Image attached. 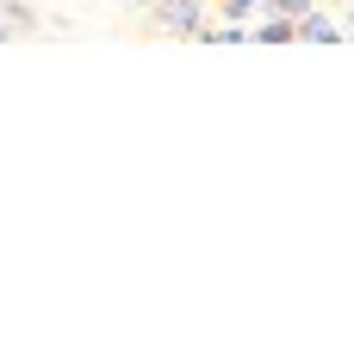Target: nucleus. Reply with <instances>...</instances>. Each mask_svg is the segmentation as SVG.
<instances>
[{
	"label": "nucleus",
	"instance_id": "nucleus-4",
	"mask_svg": "<svg viewBox=\"0 0 354 354\" xmlns=\"http://www.w3.org/2000/svg\"><path fill=\"white\" fill-rule=\"evenodd\" d=\"M212 6H218V12H224L230 25H249L255 12H268V0H212Z\"/></svg>",
	"mask_w": 354,
	"mask_h": 354
},
{
	"label": "nucleus",
	"instance_id": "nucleus-2",
	"mask_svg": "<svg viewBox=\"0 0 354 354\" xmlns=\"http://www.w3.org/2000/svg\"><path fill=\"white\" fill-rule=\"evenodd\" d=\"M336 37H342V25H336L330 12H317V6H311V12L299 19V44H336Z\"/></svg>",
	"mask_w": 354,
	"mask_h": 354
},
{
	"label": "nucleus",
	"instance_id": "nucleus-1",
	"mask_svg": "<svg viewBox=\"0 0 354 354\" xmlns=\"http://www.w3.org/2000/svg\"><path fill=\"white\" fill-rule=\"evenodd\" d=\"M149 6H156L162 31H174V37H193L205 25V0H149Z\"/></svg>",
	"mask_w": 354,
	"mask_h": 354
},
{
	"label": "nucleus",
	"instance_id": "nucleus-3",
	"mask_svg": "<svg viewBox=\"0 0 354 354\" xmlns=\"http://www.w3.org/2000/svg\"><path fill=\"white\" fill-rule=\"evenodd\" d=\"M255 44H292L299 37V19H286V12H261V25L249 31Z\"/></svg>",
	"mask_w": 354,
	"mask_h": 354
},
{
	"label": "nucleus",
	"instance_id": "nucleus-7",
	"mask_svg": "<svg viewBox=\"0 0 354 354\" xmlns=\"http://www.w3.org/2000/svg\"><path fill=\"white\" fill-rule=\"evenodd\" d=\"M6 37H12V25H6V12H0V44H6Z\"/></svg>",
	"mask_w": 354,
	"mask_h": 354
},
{
	"label": "nucleus",
	"instance_id": "nucleus-8",
	"mask_svg": "<svg viewBox=\"0 0 354 354\" xmlns=\"http://www.w3.org/2000/svg\"><path fill=\"white\" fill-rule=\"evenodd\" d=\"M137 6H149V0H137Z\"/></svg>",
	"mask_w": 354,
	"mask_h": 354
},
{
	"label": "nucleus",
	"instance_id": "nucleus-5",
	"mask_svg": "<svg viewBox=\"0 0 354 354\" xmlns=\"http://www.w3.org/2000/svg\"><path fill=\"white\" fill-rule=\"evenodd\" d=\"M317 0H268V12H286V19H305Z\"/></svg>",
	"mask_w": 354,
	"mask_h": 354
},
{
	"label": "nucleus",
	"instance_id": "nucleus-6",
	"mask_svg": "<svg viewBox=\"0 0 354 354\" xmlns=\"http://www.w3.org/2000/svg\"><path fill=\"white\" fill-rule=\"evenodd\" d=\"M336 25H342V37H354V12H348V19H336Z\"/></svg>",
	"mask_w": 354,
	"mask_h": 354
},
{
	"label": "nucleus",
	"instance_id": "nucleus-9",
	"mask_svg": "<svg viewBox=\"0 0 354 354\" xmlns=\"http://www.w3.org/2000/svg\"><path fill=\"white\" fill-rule=\"evenodd\" d=\"M205 6H212V0H205Z\"/></svg>",
	"mask_w": 354,
	"mask_h": 354
}]
</instances>
